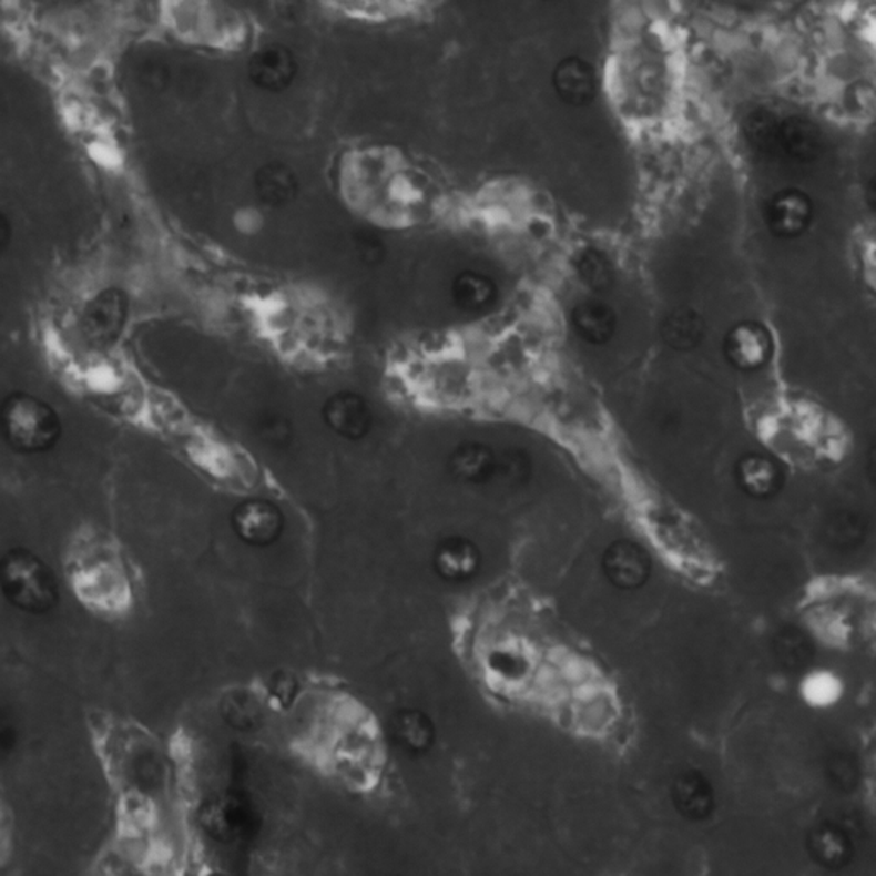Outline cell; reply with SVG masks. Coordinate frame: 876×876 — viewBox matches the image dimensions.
<instances>
[{"instance_id":"cell-13","label":"cell","mask_w":876,"mask_h":876,"mask_svg":"<svg viewBox=\"0 0 876 876\" xmlns=\"http://www.w3.org/2000/svg\"><path fill=\"white\" fill-rule=\"evenodd\" d=\"M824 146L821 129L808 119L790 116L781 122L780 147L796 162H812Z\"/></svg>"},{"instance_id":"cell-22","label":"cell","mask_w":876,"mask_h":876,"mask_svg":"<svg viewBox=\"0 0 876 876\" xmlns=\"http://www.w3.org/2000/svg\"><path fill=\"white\" fill-rule=\"evenodd\" d=\"M394 733L403 745L415 752L428 748L434 739L430 720L418 711H405L397 715L394 720Z\"/></svg>"},{"instance_id":"cell-18","label":"cell","mask_w":876,"mask_h":876,"mask_svg":"<svg viewBox=\"0 0 876 876\" xmlns=\"http://www.w3.org/2000/svg\"><path fill=\"white\" fill-rule=\"evenodd\" d=\"M258 197L269 206H283L296 194V181L292 170L285 165L273 163L264 166L255 179Z\"/></svg>"},{"instance_id":"cell-20","label":"cell","mask_w":876,"mask_h":876,"mask_svg":"<svg viewBox=\"0 0 876 876\" xmlns=\"http://www.w3.org/2000/svg\"><path fill=\"white\" fill-rule=\"evenodd\" d=\"M813 854L828 868H841L850 858V841L843 828L825 825L813 834Z\"/></svg>"},{"instance_id":"cell-14","label":"cell","mask_w":876,"mask_h":876,"mask_svg":"<svg viewBox=\"0 0 876 876\" xmlns=\"http://www.w3.org/2000/svg\"><path fill=\"white\" fill-rule=\"evenodd\" d=\"M572 324L584 342L603 345L613 336L617 318L603 302L584 301L573 307Z\"/></svg>"},{"instance_id":"cell-1","label":"cell","mask_w":876,"mask_h":876,"mask_svg":"<svg viewBox=\"0 0 876 876\" xmlns=\"http://www.w3.org/2000/svg\"><path fill=\"white\" fill-rule=\"evenodd\" d=\"M0 592L16 610L30 614L49 613L61 598L52 567L23 547L0 557Z\"/></svg>"},{"instance_id":"cell-10","label":"cell","mask_w":876,"mask_h":876,"mask_svg":"<svg viewBox=\"0 0 876 876\" xmlns=\"http://www.w3.org/2000/svg\"><path fill=\"white\" fill-rule=\"evenodd\" d=\"M772 233L783 238L802 235L812 222V201L799 191H784L775 195L767 213Z\"/></svg>"},{"instance_id":"cell-17","label":"cell","mask_w":876,"mask_h":876,"mask_svg":"<svg viewBox=\"0 0 876 876\" xmlns=\"http://www.w3.org/2000/svg\"><path fill=\"white\" fill-rule=\"evenodd\" d=\"M493 450L483 444H465L452 456L454 475L462 481H485L488 476L493 475Z\"/></svg>"},{"instance_id":"cell-15","label":"cell","mask_w":876,"mask_h":876,"mask_svg":"<svg viewBox=\"0 0 876 876\" xmlns=\"http://www.w3.org/2000/svg\"><path fill=\"white\" fill-rule=\"evenodd\" d=\"M673 798L676 808L692 821H702L714 806L711 784L696 772H685L680 775L674 783Z\"/></svg>"},{"instance_id":"cell-30","label":"cell","mask_w":876,"mask_h":876,"mask_svg":"<svg viewBox=\"0 0 876 876\" xmlns=\"http://www.w3.org/2000/svg\"><path fill=\"white\" fill-rule=\"evenodd\" d=\"M11 223L4 213H0V254H4L6 248L9 247L11 242Z\"/></svg>"},{"instance_id":"cell-11","label":"cell","mask_w":876,"mask_h":876,"mask_svg":"<svg viewBox=\"0 0 876 876\" xmlns=\"http://www.w3.org/2000/svg\"><path fill=\"white\" fill-rule=\"evenodd\" d=\"M296 64L292 52L282 45L264 47L252 57L248 74L258 88L285 90L295 78Z\"/></svg>"},{"instance_id":"cell-27","label":"cell","mask_w":876,"mask_h":876,"mask_svg":"<svg viewBox=\"0 0 876 876\" xmlns=\"http://www.w3.org/2000/svg\"><path fill=\"white\" fill-rule=\"evenodd\" d=\"M267 701L277 707H292L301 701V686L292 674L279 673L267 685Z\"/></svg>"},{"instance_id":"cell-29","label":"cell","mask_w":876,"mask_h":876,"mask_svg":"<svg viewBox=\"0 0 876 876\" xmlns=\"http://www.w3.org/2000/svg\"><path fill=\"white\" fill-rule=\"evenodd\" d=\"M806 699L818 705L831 704L839 695V683L827 673H815L806 680Z\"/></svg>"},{"instance_id":"cell-16","label":"cell","mask_w":876,"mask_h":876,"mask_svg":"<svg viewBox=\"0 0 876 876\" xmlns=\"http://www.w3.org/2000/svg\"><path fill=\"white\" fill-rule=\"evenodd\" d=\"M663 339L671 348L692 349L702 342L705 333V324L701 315L690 308H679L671 312L664 320Z\"/></svg>"},{"instance_id":"cell-24","label":"cell","mask_w":876,"mask_h":876,"mask_svg":"<svg viewBox=\"0 0 876 876\" xmlns=\"http://www.w3.org/2000/svg\"><path fill=\"white\" fill-rule=\"evenodd\" d=\"M781 121L768 110H756L746 119L745 132L752 146L756 150L771 151L780 147Z\"/></svg>"},{"instance_id":"cell-3","label":"cell","mask_w":876,"mask_h":876,"mask_svg":"<svg viewBox=\"0 0 876 876\" xmlns=\"http://www.w3.org/2000/svg\"><path fill=\"white\" fill-rule=\"evenodd\" d=\"M128 318V298L121 289L98 293L81 315V333L94 346L115 342Z\"/></svg>"},{"instance_id":"cell-6","label":"cell","mask_w":876,"mask_h":876,"mask_svg":"<svg viewBox=\"0 0 876 876\" xmlns=\"http://www.w3.org/2000/svg\"><path fill=\"white\" fill-rule=\"evenodd\" d=\"M233 531L251 547H267L282 534L283 516L269 500L248 499L233 510Z\"/></svg>"},{"instance_id":"cell-2","label":"cell","mask_w":876,"mask_h":876,"mask_svg":"<svg viewBox=\"0 0 876 876\" xmlns=\"http://www.w3.org/2000/svg\"><path fill=\"white\" fill-rule=\"evenodd\" d=\"M0 435L16 452H49L61 438V416L42 397L12 393L0 403Z\"/></svg>"},{"instance_id":"cell-26","label":"cell","mask_w":876,"mask_h":876,"mask_svg":"<svg viewBox=\"0 0 876 876\" xmlns=\"http://www.w3.org/2000/svg\"><path fill=\"white\" fill-rule=\"evenodd\" d=\"M577 269H579V276H581L584 285L594 289V292H603L613 282V269H611L610 261L601 252H585L579 258Z\"/></svg>"},{"instance_id":"cell-8","label":"cell","mask_w":876,"mask_h":876,"mask_svg":"<svg viewBox=\"0 0 876 876\" xmlns=\"http://www.w3.org/2000/svg\"><path fill=\"white\" fill-rule=\"evenodd\" d=\"M481 553L466 538H447L435 548L434 567L438 575L449 582H466L480 570Z\"/></svg>"},{"instance_id":"cell-25","label":"cell","mask_w":876,"mask_h":876,"mask_svg":"<svg viewBox=\"0 0 876 876\" xmlns=\"http://www.w3.org/2000/svg\"><path fill=\"white\" fill-rule=\"evenodd\" d=\"M223 712L228 723L235 727H252L263 717V702L255 693L238 690L226 696Z\"/></svg>"},{"instance_id":"cell-28","label":"cell","mask_w":876,"mask_h":876,"mask_svg":"<svg viewBox=\"0 0 876 876\" xmlns=\"http://www.w3.org/2000/svg\"><path fill=\"white\" fill-rule=\"evenodd\" d=\"M828 536H831L832 543L837 547H850V544L858 543L863 536L862 521L850 513H843L828 526Z\"/></svg>"},{"instance_id":"cell-23","label":"cell","mask_w":876,"mask_h":876,"mask_svg":"<svg viewBox=\"0 0 876 876\" xmlns=\"http://www.w3.org/2000/svg\"><path fill=\"white\" fill-rule=\"evenodd\" d=\"M488 674L503 685H513L521 682L526 673V661L507 645H497L488 651L485 658Z\"/></svg>"},{"instance_id":"cell-19","label":"cell","mask_w":876,"mask_h":876,"mask_svg":"<svg viewBox=\"0 0 876 876\" xmlns=\"http://www.w3.org/2000/svg\"><path fill=\"white\" fill-rule=\"evenodd\" d=\"M454 301L462 310L481 312L490 307L495 298V285L490 277L478 273H465L456 277L452 286Z\"/></svg>"},{"instance_id":"cell-9","label":"cell","mask_w":876,"mask_h":876,"mask_svg":"<svg viewBox=\"0 0 876 876\" xmlns=\"http://www.w3.org/2000/svg\"><path fill=\"white\" fill-rule=\"evenodd\" d=\"M736 481L752 499L767 500L783 488V471L771 457L748 454L736 465Z\"/></svg>"},{"instance_id":"cell-12","label":"cell","mask_w":876,"mask_h":876,"mask_svg":"<svg viewBox=\"0 0 876 876\" xmlns=\"http://www.w3.org/2000/svg\"><path fill=\"white\" fill-rule=\"evenodd\" d=\"M554 90L569 105H585L595 93V75L591 64L579 57H567L553 74Z\"/></svg>"},{"instance_id":"cell-7","label":"cell","mask_w":876,"mask_h":876,"mask_svg":"<svg viewBox=\"0 0 876 876\" xmlns=\"http://www.w3.org/2000/svg\"><path fill=\"white\" fill-rule=\"evenodd\" d=\"M327 427L339 437L356 440L370 430V408L364 397L355 393H339L330 397L323 409Z\"/></svg>"},{"instance_id":"cell-4","label":"cell","mask_w":876,"mask_h":876,"mask_svg":"<svg viewBox=\"0 0 876 876\" xmlns=\"http://www.w3.org/2000/svg\"><path fill=\"white\" fill-rule=\"evenodd\" d=\"M774 352L771 333L762 324L746 320L734 326L724 337V355L734 368L742 371L761 370Z\"/></svg>"},{"instance_id":"cell-21","label":"cell","mask_w":876,"mask_h":876,"mask_svg":"<svg viewBox=\"0 0 876 876\" xmlns=\"http://www.w3.org/2000/svg\"><path fill=\"white\" fill-rule=\"evenodd\" d=\"M774 652L781 666L803 670L812 661L813 645L802 630L784 629L775 636Z\"/></svg>"},{"instance_id":"cell-5","label":"cell","mask_w":876,"mask_h":876,"mask_svg":"<svg viewBox=\"0 0 876 876\" xmlns=\"http://www.w3.org/2000/svg\"><path fill=\"white\" fill-rule=\"evenodd\" d=\"M603 572L614 588L633 591L642 588L651 575V557L635 541L620 540L607 548Z\"/></svg>"}]
</instances>
